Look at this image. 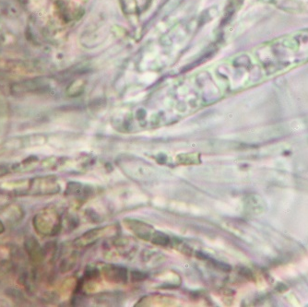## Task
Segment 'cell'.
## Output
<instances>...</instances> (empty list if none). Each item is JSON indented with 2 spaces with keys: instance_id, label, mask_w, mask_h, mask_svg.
<instances>
[{
  "instance_id": "cell-1",
  "label": "cell",
  "mask_w": 308,
  "mask_h": 307,
  "mask_svg": "<svg viewBox=\"0 0 308 307\" xmlns=\"http://www.w3.org/2000/svg\"><path fill=\"white\" fill-rule=\"evenodd\" d=\"M32 225L42 236H53L59 231L60 219L54 211H43L33 217Z\"/></svg>"
},
{
  "instance_id": "cell-2",
  "label": "cell",
  "mask_w": 308,
  "mask_h": 307,
  "mask_svg": "<svg viewBox=\"0 0 308 307\" xmlns=\"http://www.w3.org/2000/svg\"><path fill=\"white\" fill-rule=\"evenodd\" d=\"M59 191V185L56 180L51 177H37L30 179V186L28 194L50 195L56 194Z\"/></svg>"
},
{
  "instance_id": "cell-3",
  "label": "cell",
  "mask_w": 308,
  "mask_h": 307,
  "mask_svg": "<svg viewBox=\"0 0 308 307\" xmlns=\"http://www.w3.org/2000/svg\"><path fill=\"white\" fill-rule=\"evenodd\" d=\"M24 248L32 261L38 263L44 259L45 252L35 237L29 236L28 238H26L24 241Z\"/></svg>"
},
{
  "instance_id": "cell-4",
  "label": "cell",
  "mask_w": 308,
  "mask_h": 307,
  "mask_svg": "<svg viewBox=\"0 0 308 307\" xmlns=\"http://www.w3.org/2000/svg\"><path fill=\"white\" fill-rule=\"evenodd\" d=\"M6 220H11L12 222H18L22 220L24 216V210L19 205H11L4 211L3 214Z\"/></svg>"
},
{
  "instance_id": "cell-5",
  "label": "cell",
  "mask_w": 308,
  "mask_h": 307,
  "mask_svg": "<svg viewBox=\"0 0 308 307\" xmlns=\"http://www.w3.org/2000/svg\"><path fill=\"white\" fill-rule=\"evenodd\" d=\"M106 274L109 275V278H112L115 282H126L127 280V271L123 267H109V272H107Z\"/></svg>"
},
{
  "instance_id": "cell-6",
  "label": "cell",
  "mask_w": 308,
  "mask_h": 307,
  "mask_svg": "<svg viewBox=\"0 0 308 307\" xmlns=\"http://www.w3.org/2000/svg\"><path fill=\"white\" fill-rule=\"evenodd\" d=\"M9 174V168L6 165H0V177Z\"/></svg>"
},
{
  "instance_id": "cell-7",
  "label": "cell",
  "mask_w": 308,
  "mask_h": 307,
  "mask_svg": "<svg viewBox=\"0 0 308 307\" xmlns=\"http://www.w3.org/2000/svg\"><path fill=\"white\" fill-rule=\"evenodd\" d=\"M5 232V226L3 224V222L0 220V235L3 234Z\"/></svg>"
}]
</instances>
